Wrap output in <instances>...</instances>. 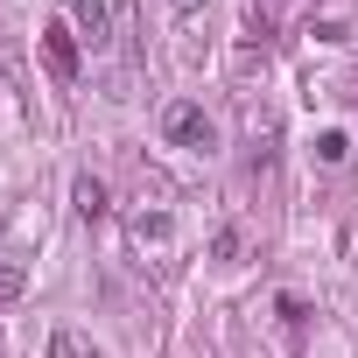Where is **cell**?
<instances>
[{"label": "cell", "instance_id": "obj_1", "mask_svg": "<svg viewBox=\"0 0 358 358\" xmlns=\"http://www.w3.org/2000/svg\"><path fill=\"white\" fill-rule=\"evenodd\" d=\"M162 134L176 141V148H211L218 134H211V113L197 106V99H176V106H162Z\"/></svg>", "mask_w": 358, "mask_h": 358}, {"label": "cell", "instance_id": "obj_2", "mask_svg": "<svg viewBox=\"0 0 358 358\" xmlns=\"http://www.w3.org/2000/svg\"><path fill=\"white\" fill-rule=\"evenodd\" d=\"M43 50H50V71H57V78H78V36H71L64 22H50Z\"/></svg>", "mask_w": 358, "mask_h": 358}, {"label": "cell", "instance_id": "obj_3", "mask_svg": "<svg viewBox=\"0 0 358 358\" xmlns=\"http://www.w3.org/2000/svg\"><path fill=\"white\" fill-rule=\"evenodd\" d=\"M71 22H78L85 43L99 50V43H106V0H71Z\"/></svg>", "mask_w": 358, "mask_h": 358}, {"label": "cell", "instance_id": "obj_4", "mask_svg": "<svg viewBox=\"0 0 358 358\" xmlns=\"http://www.w3.org/2000/svg\"><path fill=\"white\" fill-rule=\"evenodd\" d=\"M71 204H78V218H106V183H99V176H78V190H71Z\"/></svg>", "mask_w": 358, "mask_h": 358}, {"label": "cell", "instance_id": "obj_5", "mask_svg": "<svg viewBox=\"0 0 358 358\" xmlns=\"http://www.w3.org/2000/svg\"><path fill=\"white\" fill-rule=\"evenodd\" d=\"M50 358H99V351H92L78 330H57V337H50Z\"/></svg>", "mask_w": 358, "mask_h": 358}, {"label": "cell", "instance_id": "obj_6", "mask_svg": "<svg viewBox=\"0 0 358 358\" xmlns=\"http://www.w3.org/2000/svg\"><path fill=\"white\" fill-rule=\"evenodd\" d=\"M22 288H29V267H22V260H8V267H0V302H15Z\"/></svg>", "mask_w": 358, "mask_h": 358}, {"label": "cell", "instance_id": "obj_7", "mask_svg": "<svg viewBox=\"0 0 358 358\" xmlns=\"http://www.w3.org/2000/svg\"><path fill=\"white\" fill-rule=\"evenodd\" d=\"M134 232H141V239H169V218H162V211H141Z\"/></svg>", "mask_w": 358, "mask_h": 358}, {"label": "cell", "instance_id": "obj_8", "mask_svg": "<svg viewBox=\"0 0 358 358\" xmlns=\"http://www.w3.org/2000/svg\"><path fill=\"white\" fill-rule=\"evenodd\" d=\"M344 148H351L344 134H323V141H316V155H323V162H344Z\"/></svg>", "mask_w": 358, "mask_h": 358}]
</instances>
